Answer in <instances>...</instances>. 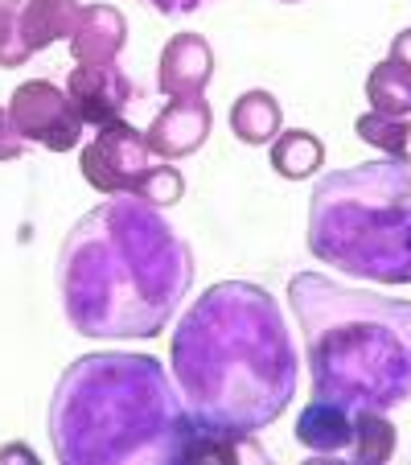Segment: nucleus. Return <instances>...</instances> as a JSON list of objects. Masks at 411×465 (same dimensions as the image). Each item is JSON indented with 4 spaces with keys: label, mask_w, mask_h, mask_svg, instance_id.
Returning a JSON list of instances; mask_svg holds the SVG:
<instances>
[{
    "label": "nucleus",
    "mask_w": 411,
    "mask_h": 465,
    "mask_svg": "<svg viewBox=\"0 0 411 465\" xmlns=\"http://www.w3.org/2000/svg\"><path fill=\"white\" fill-rule=\"evenodd\" d=\"M325 165V144L317 132L308 128H280V136L271 141V169L289 182H305Z\"/></svg>",
    "instance_id": "nucleus-16"
},
{
    "label": "nucleus",
    "mask_w": 411,
    "mask_h": 465,
    "mask_svg": "<svg viewBox=\"0 0 411 465\" xmlns=\"http://www.w3.org/2000/svg\"><path fill=\"white\" fill-rule=\"evenodd\" d=\"M292 437H297V445L313 457H341V461H350L354 408L313 395V404H305V412L297 416V432H292Z\"/></svg>",
    "instance_id": "nucleus-11"
},
{
    "label": "nucleus",
    "mask_w": 411,
    "mask_h": 465,
    "mask_svg": "<svg viewBox=\"0 0 411 465\" xmlns=\"http://www.w3.org/2000/svg\"><path fill=\"white\" fill-rule=\"evenodd\" d=\"M395 424L387 420V412L378 408H354V445H350V461L358 465H383L395 457Z\"/></svg>",
    "instance_id": "nucleus-19"
},
{
    "label": "nucleus",
    "mask_w": 411,
    "mask_h": 465,
    "mask_svg": "<svg viewBox=\"0 0 411 465\" xmlns=\"http://www.w3.org/2000/svg\"><path fill=\"white\" fill-rule=\"evenodd\" d=\"M230 132H235L243 144H271L284 128V107L280 99L263 87H251L230 104Z\"/></svg>",
    "instance_id": "nucleus-14"
},
{
    "label": "nucleus",
    "mask_w": 411,
    "mask_h": 465,
    "mask_svg": "<svg viewBox=\"0 0 411 465\" xmlns=\"http://www.w3.org/2000/svg\"><path fill=\"white\" fill-rule=\"evenodd\" d=\"M214 132V112L206 104V95L198 99H169L152 124L144 128V141L149 149L157 153L161 161H181V157H193L201 144L210 141Z\"/></svg>",
    "instance_id": "nucleus-9"
},
{
    "label": "nucleus",
    "mask_w": 411,
    "mask_h": 465,
    "mask_svg": "<svg viewBox=\"0 0 411 465\" xmlns=\"http://www.w3.org/2000/svg\"><path fill=\"white\" fill-rule=\"evenodd\" d=\"M354 132H358V141L370 144V149L387 153V161L395 165L411 169V115H378V112H367L354 120Z\"/></svg>",
    "instance_id": "nucleus-18"
},
{
    "label": "nucleus",
    "mask_w": 411,
    "mask_h": 465,
    "mask_svg": "<svg viewBox=\"0 0 411 465\" xmlns=\"http://www.w3.org/2000/svg\"><path fill=\"white\" fill-rule=\"evenodd\" d=\"M9 115L25 144H42L50 153H71L83 144V128L66 87L50 79H29L9 95Z\"/></svg>",
    "instance_id": "nucleus-7"
},
{
    "label": "nucleus",
    "mask_w": 411,
    "mask_h": 465,
    "mask_svg": "<svg viewBox=\"0 0 411 465\" xmlns=\"http://www.w3.org/2000/svg\"><path fill=\"white\" fill-rule=\"evenodd\" d=\"M308 252L346 276L411 284V169L367 161L325 173L308 198Z\"/></svg>",
    "instance_id": "nucleus-5"
},
{
    "label": "nucleus",
    "mask_w": 411,
    "mask_h": 465,
    "mask_svg": "<svg viewBox=\"0 0 411 465\" xmlns=\"http://www.w3.org/2000/svg\"><path fill=\"white\" fill-rule=\"evenodd\" d=\"M79 9H83L79 0H25L17 17H21V34L34 45V54L62 42V37H71Z\"/></svg>",
    "instance_id": "nucleus-15"
},
{
    "label": "nucleus",
    "mask_w": 411,
    "mask_h": 465,
    "mask_svg": "<svg viewBox=\"0 0 411 465\" xmlns=\"http://www.w3.org/2000/svg\"><path fill=\"white\" fill-rule=\"evenodd\" d=\"M149 165H152V149H149V141H144V132L123 120L95 128V136L79 149L83 177H87V185L99 190L103 198L136 193V185L149 173Z\"/></svg>",
    "instance_id": "nucleus-6"
},
{
    "label": "nucleus",
    "mask_w": 411,
    "mask_h": 465,
    "mask_svg": "<svg viewBox=\"0 0 411 465\" xmlns=\"http://www.w3.org/2000/svg\"><path fill=\"white\" fill-rule=\"evenodd\" d=\"M21 5L25 0H0V13H21Z\"/></svg>",
    "instance_id": "nucleus-26"
},
{
    "label": "nucleus",
    "mask_w": 411,
    "mask_h": 465,
    "mask_svg": "<svg viewBox=\"0 0 411 465\" xmlns=\"http://www.w3.org/2000/svg\"><path fill=\"white\" fill-rule=\"evenodd\" d=\"M367 104L378 115H411V71L403 62L383 58L367 74Z\"/></svg>",
    "instance_id": "nucleus-17"
},
{
    "label": "nucleus",
    "mask_w": 411,
    "mask_h": 465,
    "mask_svg": "<svg viewBox=\"0 0 411 465\" xmlns=\"http://www.w3.org/2000/svg\"><path fill=\"white\" fill-rule=\"evenodd\" d=\"M185 461L235 465V461H268V453H263V445L255 440V432H247V429H219V424L193 420L190 445H185Z\"/></svg>",
    "instance_id": "nucleus-13"
},
{
    "label": "nucleus",
    "mask_w": 411,
    "mask_h": 465,
    "mask_svg": "<svg viewBox=\"0 0 411 465\" xmlns=\"http://www.w3.org/2000/svg\"><path fill=\"white\" fill-rule=\"evenodd\" d=\"M66 42H71L74 62H115L120 50L128 45V21H123V13L115 5L95 0V5L79 9Z\"/></svg>",
    "instance_id": "nucleus-12"
},
{
    "label": "nucleus",
    "mask_w": 411,
    "mask_h": 465,
    "mask_svg": "<svg viewBox=\"0 0 411 465\" xmlns=\"http://www.w3.org/2000/svg\"><path fill=\"white\" fill-rule=\"evenodd\" d=\"M132 198H141V203H149V206H173V203H181L185 198V177H181V169L173 165V161H161V165H149V173L141 177V185H136V193Z\"/></svg>",
    "instance_id": "nucleus-20"
},
{
    "label": "nucleus",
    "mask_w": 411,
    "mask_h": 465,
    "mask_svg": "<svg viewBox=\"0 0 411 465\" xmlns=\"http://www.w3.org/2000/svg\"><path fill=\"white\" fill-rule=\"evenodd\" d=\"M289 305L305 334L313 395L378 412L411 400V301L297 272Z\"/></svg>",
    "instance_id": "nucleus-4"
},
{
    "label": "nucleus",
    "mask_w": 411,
    "mask_h": 465,
    "mask_svg": "<svg viewBox=\"0 0 411 465\" xmlns=\"http://www.w3.org/2000/svg\"><path fill=\"white\" fill-rule=\"evenodd\" d=\"M25 136L17 132V124H13L9 107H0V161H17L21 153H25Z\"/></svg>",
    "instance_id": "nucleus-22"
},
{
    "label": "nucleus",
    "mask_w": 411,
    "mask_h": 465,
    "mask_svg": "<svg viewBox=\"0 0 411 465\" xmlns=\"http://www.w3.org/2000/svg\"><path fill=\"white\" fill-rule=\"evenodd\" d=\"M387 58L403 62V66L411 71V25H407V29H399V34L391 37V54H387Z\"/></svg>",
    "instance_id": "nucleus-24"
},
{
    "label": "nucleus",
    "mask_w": 411,
    "mask_h": 465,
    "mask_svg": "<svg viewBox=\"0 0 411 465\" xmlns=\"http://www.w3.org/2000/svg\"><path fill=\"white\" fill-rule=\"evenodd\" d=\"M0 461H29V465H34L37 453H34V449H25V445H5V449H0Z\"/></svg>",
    "instance_id": "nucleus-25"
},
{
    "label": "nucleus",
    "mask_w": 411,
    "mask_h": 465,
    "mask_svg": "<svg viewBox=\"0 0 411 465\" xmlns=\"http://www.w3.org/2000/svg\"><path fill=\"white\" fill-rule=\"evenodd\" d=\"M54 276L74 334L157 338L193 284V252L161 206L115 193L66 231Z\"/></svg>",
    "instance_id": "nucleus-1"
},
{
    "label": "nucleus",
    "mask_w": 411,
    "mask_h": 465,
    "mask_svg": "<svg viewBox=\"0 0 411 465\" xmlns=\"http://www.w3.org/2000/svg\"><path fill=\"white\" fill-rule=\"evenodd\" d=\"M214 79V50L201 34H173L157 62V87L169 99H198Z\"/></svg>",
    "instance_id": "nucleus-10"
},
{
    "label": "nucleus",
    "mask_w": 411,
    "mask_h": 465,
    "mask_svg": "<svg viewBox=\"0 0 411 465\" xmlns=\"http://www.w3.org/2000/svg\"><path fill=\"white\" fill-rule=\"evenodd\" d=\"M190 429V408L152 354H83L54 383L50 445L62 465H181Z\"/></svg>",
    "instance_id": "nucleus-3"
},
{
    "label": "nucleus",
    "mask_w": 411,
    "mask_h": 465,
    "mask_svg": "<svg viewBox=\"0 0 411 465\" xmlns=\"http://www.w3.org/2000/svg\"><path fill=\"white\" fill-rule=\"evenodd\" d=\"M141 5H149V9L161 13V17H190V13L210 9L214 0H141Z\"/></svg>",
    "instance_id": "nucleus-23"
},
{
    "label": "nucleus",
    "mask_w": 411,
    "mask_h": 465,
    "mask_svg": "<svg viewBox=\"0 0 411 465\" xmlns=\"http://www.w3.org/2000/svg\"><path fill=\"white\" fill-rule=\"evenodd\" d=\"M169 367L193 420L247 432L280 420L300 379L280 301L251 281L210 284L177 317Z\"/></svg>",
    "instance_id": "nucleus-2"
},
{
    "label": "nucleus",
    "mask_w": 411,
    "mask_h": 465,
    "mask_svg": "<svg viewBox=\"0 0 411 465\" xmlns=\"http://www.w3.org/2000/svg\"><path fill=\"white\" fill-rule=\"evenodd\" d=\"M66 95L83 124L103 128L123 120L136 83L128 79V71H120V62H74V71L66 74Z\"/></svg>",
    "instance_id": "nucleus-8"
},
{
    "label": "nucleus",
    "mask_w": 411,
    "mask_h": 465,
    "mask_svg": "<svg viewBox=\"0 0 411 465\" xmlns=\"http://www.w3.org/2000/svg\"><path fill=\"white\" fill-rule=\"evenodd\" d=\"M34 58V45L21 34V17L17 13H0V66L5 71H17Z\"/></svg>",
    "instance_id": "nucleus-21"
},
{
    "label": "nucleus",
    "mask_w": 411,
    "mask_h": 465,
    "mask_svg": "<svg viewBox=\"0 0 411 465\" xmlns=\"http://www.w3.org/2000/svg\"><path fill=\"white\" fill-rule=\"evenodd\" d=\"M280 5H297V0H280Z\"/></svg>",
    "instance_id": "nucleus-27"
}]
</instances>
